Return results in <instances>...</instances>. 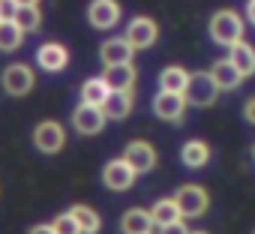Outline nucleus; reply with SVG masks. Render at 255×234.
I'll return each mask as SVG.
<instances>
[{
    "label": "nucleus",
    "instance_id": "f257e3e1",
    "mask_svg": "<svg viewBox=\"0 0 255 234\" xmlns=\"http://www.w3.org/2000/svg\"><path fill=\"white\" fill-rule=\"evenodd\" d=\"M243 18H240V12H234V9H219V12H213V18H210V39L216 42V45H225V48H231L234 42H240L243 39Z\"/></svg>",
    "mask_w": 255,
    "mask_h": 234
},
{
    "label": "nucleus",
    "instance_id": "f03ea898",
    "mask_svg": "<svg viewBox=\"0 0 255 234\" xmlns=\"http://www.w3.org/2000/svg\"><path fill=\"white\" fill-rule=\"evenodd\" d=\"M183 96H186L189 105H195V108H207V105L216 102V96H219V84L213 81L210 72H192V75H189V84H186V90H183Z\"/></svg>",
    "mask_w": 255,
    "mask_h": 234
},
{
    "label": "nucleus",
    "instance_id": "7ed1b4c3",
    "mask_svg": "<svg viewBox=\"0 0 255 234\" xmlns=\"http://www.w3.org/2000/svg\"><path fill=\"white\" fill-rule=\"evenodd\" d=\"M174 201L180 204L183 219H198V216H204L207 207H210V195H207L201 186H195V183L180 186V189L174 192Z\"/></svg>",
    "mask_w": 255,
    "mask_h": 234
},
{
    "label": "nucleus",
    "instance_id": "20e7f679",
    "mask_svg": "<svg viewBox=\"0 0 255 234\" xmlns=\"http://www.w3.org/2000/svg\"><path fill=\"white\" fill-rule=\"evenodd\" d=\"M33 144H36V150H42V153H60L63 147H66V129H63V123H57V120H42V123H36V129H33Z\"/></svg>",
    "mask_w": 255,
    "mask_h": 234
},
{
    "label": "nucleus",
    "instance_id": "39448f33",
    "mask_svg": "<svg viewBox=\"0 0 255 234\" xmlns=\"http://www.w3.org/2000/svg\"><path fill=\"white\" fill-rule=\"evenodd\" d=\"M105 108L102 105H90V102H81L75 111H72V129L81 132V135H96L102 132L105 126Z\"/></svg>",
    "mask_w": 255,
    "mask_h": 234
},
{
    "label": "nucleus",
    "instance_id": "423d86ee",
    "mask_svg": "<svg viewBox=\"0 0 255 234\" xmlns=\"http://www.w3.org/2000/svg\"><path fill=\"white\" fill-rule=\"evenodd\" d=\"M135 168L126 162L123 156L120 159H111L105 168H102V183H105V189H111V192H126V189H132V183H135Z\"/></svg>",
    "mask_w": 255,
    "mask_h": 234
},
{
    "label": "nucleus",
    "instance_id": "0eeeda50",
    "mask_svg": "<svg viewBox=\"0 0 255 234\" xmlns=\"http://www.w3.org/2000/svg\"><path fill=\"white\" fill-rule=\"evenodd\" d=\"M126 39L132 42L135 51H144V48L156 45V39H159V27H156L153 18L138 15V18H132L129 24H126Z\"/></svg>",
    "mask_w": 255,
    "mask_h": 234
},
{
    "label": "nucleus",
    "instance_id": "6e6552de",
    "mask_svg": "<svg viewBox=\"0 0 255 234\" xmlns=\"http://www.w3.org/2000/svg\"><path fill=\"white\" fill-rule=\"evenodd\" d=\"M0 84H3V90L9 96H27L33 90V69L24 66V63H12L3 69V75H0Z\"/></svg>",
    "mask_w": 255,
    "mask_h": 234
},
{
    "label": "nucleus",
    "instance_id": "1a4fd4ad",
    "mask_svg": "<svg viewBox=\"0 0 255 234\" xmlns=\"http://www.w3.org/2000/svg\"><path fill=\"white\" fill-rule=\"evenodd\" d=\"M186 105L189 102H186L183 93H168V90H159L156 99H153V111H156L159 120H165V123H180Z\"/></svg>",
    "mask_w": 255,
    "mask_h": 234
},
{
    "label": "nucleus",
    "instance_id": "9d476101",
    "mask_svg": "<svg viewBox=\"0 0 255 234\" xmlns=\"http://www.w3.org/2000/svg\"><path fill=\"white\" fill-rule=\"evenodd\" d=\"M120 15H123V9H120L117 0H93L87 6V21L96 30H111L120 21Z\"/></svg>",
    "mask_w": 255,
    "mask_h": 234
},
{
    "label": "nucleus",
    "instance_id": "9b49d317",
    "mask_svg": "<svg viewBox=\"0 0 255 234\" xmlns=\"http://www.w3.org/2000/svg\"><path fill=\"white\" fill-rule=\"evenodd\" d=\"M123 159L135 168V174H147V171L156 168V150H153L150 141H141V138L129 141V144L123 147Z\"/></svg>",
    "mask_w": 255,
    "mask_h": 234
},
{
    "label": "nucleus",
    "instance_id": "f8f14e48",
    "mask_svg": "<svg viewBox=\"0 0 255 234\" xmlns=\"http://www.w3.org/2000/svg\"><path fill=\"white\" fill-rule=\"evenodd\" d=\"M36 66L42 72H63L69 66V48L60 42H45L36 51Z\"/></svg>",
    "mask_w": 255,
    "mask_h": 234
},
{
    "label": "nucleus",
    "instance_id": "ddd939ff",
    "mask_svg": "<svg viewBox=\"0 0 255 234\" xmlns=\"http://www.w3.org/2000/svg\"><path fill=\"white\" fill-rule=\"evenodd\" d=\"M132 54H135V48H132V42L126 39V36H114V39H105V42L99 45V60H102V66L129 63Z\"/></svg>",
    "mask_w": 255,
    "mask_h": 234
},
{
    "label": "nucleus",
    "instance_id": "4468645a",
    "mask_svg": "<svg viewBox=\"0 0 255 234\" xmlns=\"http://www.w3.org/2000/svg\"><path fill=\"white\" fill-rule=\"evenodd\" d=\"M132 105H135L132 90H111L102 108H105V117H108V120H126V117L132 114Z\"/></svg>",
    "mask_w": 255,
    "mask_h": 234
},
{
    "label": "nucleus",
    "instance_id": "2eb2a0df",
    "mask_svg": "<svg viewBox=\"0 0 255 234\" xmlns=\"http://www.w3.org/2000/svg\"><path fill=\"white\" fill-rule=\"evenodd\" d=\"M102 78L108 81V87H111V90H132V84H135L138 72H135L132 60H129V63H111V66H105V69H102Z\"/></svg>",
    "mask_w": 255,
    "mask_h": 234
},
{
    "label": "nucleus",
    "instance_id": "dca6fc26",
    "mask_svg": "<svg viewBox=\"0 0 255 234\" xmlns=\"http://www.w3.org/2000/svg\"><path fill=\"white\" fill-rule=\"evenodd\" d=\"M210 75H213V81L219 84V90H237L240 81H243L240 69H237L228 57H225V60H216V63L210 66Z\"/></svg>",
    "mask_w": 255,
    "mask_h": 234
},
{
    "label": "nucleus",
    "instance_id": "f3484780",
    "mask_svg": "<svg viewBox=\"0 0 255 234\" xmlns=\"http://www.w3.org/2000/svg\"><path fill=\"white\" fill-rule=\"evenodd\" d=\"M153 228V216H150V210H138V207H132V210H126L123 216H120V231L123 234H147Z\"/></svg>",
    "mask_w": 255,
    "mask_h": 234
},
{
    "label": "nucleus",
    "instance_id": "a211bd4d",
    "mask_svg": "<svg viewBox=\"0 0 255 234\" xmlns=\"http://www.w3.org/2000/svg\"><path fill=\"white\" fill-rule=\"evenodd\" d=\"M228 60L240 69V75L246 78V75H255V48L249 45V42H234L231 48H228Z\"/></svg>",
    "mask_w": 255,
    "mask_h": 234
},
{
    "label": "nucleus",
    "instance_id": "6ab92c4d",
    "mask_svg": "<svg viewBox=\"0 0 255 234\" xmlns=\"http://www.w3.org/2000/svg\"><path fill=\"white\" fill-rule=\"evenodd\" d=\"M180 162H183L186 168H204V165L210 162V147H207L204 141L192 138V141H186V144L180 147Z\"/></svg>",
    "mask_w": 255,
    "mask_h": 234
},
{
    "label": "nucleus",
    "instance_id": "aec40b11",
    "mask_svg": "<svg viewBox=\"0 0 255 234\" xmlns=\"http://www.w3.org/2000/svg\"><path fill=\"white\" fill-rule=\"evenodd\" d=\"M108 93H111V87H108V81H105L102 75L87 78V81L81 84V102H90V105H105Z\"/></svg>",
    "mask_w": 255,
    "mask_h": 234
},
{
    "label": "nucleus",
    "instance_id": "412c9836",
    "mask_svg": "<svg viewBox=\"0 0 255 234\" xmlns=\"http://www.w3.org/2000/svg\"><path fill=\"white\" fill-rule=\"evenodd\" d=\"M189 75H192V72H186L183 66H168V69H162V75H159V87L168 90V93H183L186 84H189Z\"/></svg>",
    "mask_w": 255,
    "mask_h": 234
},
{
    "label": "nucleus",
    "instance_id": "4be33fe9",
    "mask_svg": "<svg viewBox=\"0 0 255 234\" xmlns=\"http://www.w3.org/2000/svg\"><path fill=\"white\" fill-rule=\"evenodd\" d=\"M150 216H153V222H156V225H168V222H177V219H183V213H180V204L174 201V195H171V198H159V201L150 207Z\"/></svg>",
    "mask_w": 255,
    "mask_h": 234
},
{
    "label": "nucleus",
    "instance_id": "5701e85b",
    "mask_svg": "<svg viewBox=\"0 0 255 234\" xmlns=\"http://www.w3.org/2000/svg\"><path fill=\"white\" fill-rule=\"evenodd\" d=\"M21 42H24V30L12 18L0 21V51H18Z\"/></svg>",
    "mask_w": 255,
    "mask_h": 234
},
{
    "label": "nucleus",
    "instance_id": "b1692460",
    "mask_svg": "<svg viewBox=\"0 0 255 234\" xmlns=\"http://www.w3.org/2000/svg\"><path fill=\"white\" fill-rule=\"evenodd\" d=\"M69 213L75 216V222L81 225V231H84V234H99L102 219H99V213H96L93 207H87V204H72V210H69Z\"/></svg>",
    "mask_w": 255,
    "mask_h": 234
},
{
    "label": "nucleus",
    "instance_id": "393cba45",
    "mask_svg": "<svg viewBox=\"0 0 255 234\" xmlns=\"http://www.w3.org/2000/svg\"><path fill=\"white\" fill-rule=\"evenodd\" d=\"M24 33H30V30H39V24H42V12H39V6H18V12H15V18H12Z\"/></svg>",
    "mask_w": 255,
    "mask_h": 234
},
{
    "label": "nucleus",
    "instance_id": "a878e982",
    "mask_svg": "<svg viewBox=\"0 0 255 234\" xmlns=\"http://www.w3.org/2000/svg\"><path fill=\"white\" fill-rule=\"evenodd\" d=\"M51 225H54V231H57V234H84V231H81V225L75 222V216H72V213H57Z\"/></svg>",
    "mask_w": 255,
    "mask_h": 234
},
{
    "label": "nucleus",
    "instance_id": "bb28decb",
    "mask_svg": "<svg viewBox=\"0 0 255 234\" xmlns=\"http://www.w3.org/2000/svg\"><path fill=\"white\" fill-rule=\"evenodd\" d=\"M159 234H189L186 222L177 219V222H168V225H159Z\"/></svg>",
    "mask_w": 255,
    "mask_h": 234
},
{
    "label": "nucleus",
    "instance_id": "cd10ccee",
    "mask_svg": "<svg viewBox=\"0 0 255 234\" xmlns=\"http://www.w3.org/2000/svg\"><path fill=\"white\" fill-rule=\"evenodd\" d=\"M0 12H3V18H15L18 3H15V0H0Z\"/></svg>",
    "mask_w": 255,
    "mask_h": 234
},
{
    "label": "nucleus",
    "instance_id": "c85d7f7f",
    "mask_svg": "<svg viewBox=\"0 0 255 234\" xmlns=\"http://www.w3.org/2000/svg\"><path fill=\"white\" fill-rule=\"evenodd\" d=\"M243 120L255 126V96H252V99H246V105H243Z\"/></svg>",
    "mask_w": 255,
    "mask_h": 234
},
{
    "label": "nucleus",
    "instance_id": "c756f323",
    "mask_svg": "<svg viewBox=\"0 0 255 234\" xmlns=\"http://www.w3.org/2000/svg\"><path fill=\"white\" fill-rule=\"evenodd\" d=\"M27 234H57V231H54V225L48 222V225H33Z\"/></svg>",
    "mask_w": 255,
    "mask_h": 234
},
{
    "label": "nucleus",
    "instance_id": "7c9ffc66",
    "mask_svg": "<svg viewBox=\"0 0 255 234\" xmlns=\"http://www.w3.org/2000/svg\"><path fill=\"white\" fill-rule=\"evenodd\" d=\"M246 21L255 27V0H246Z\"/></svg>",
    "mask_w": 255,
    "mask_h": 234
},
{
    "label": "nucleus",
    "instance_id": "2f4dec72",
    "mask_svg": "<svg viewBox=\"0 0 255 234\" xmlns=\"http://www.w3.org/2000/svg\"><path fill=\"white\" fill-rule=\"evenodd\" d=\"M18 6H39V0H15Z\"/></svg>",
    "mask_w": 255,
    "mask_h": 234
},
{
    "label": "nucleus",
    "instance_id": "473e14b6",
    "mask_svg": "<svg viewBox=\"0 0 255 234\" xmlns=\"http://www.w3.org/2000/svg\"><path fill=\"white\" fill-rule=\"evenodd\" d=\"M189 234H207V231H189Z\"/></svg>",
    "mask_w": 255,
    "mask_h": 234
},
{
    "label": "nucleus",
    "instance_id": "72a5a7b5",
    "mask_svg": "<svg viewBox=\"0 0 255 234\" xmlns=\"http://www.w3.org/2000/svg\"><path fill=\"white\" fill-rule=\"evenodd\" d=\"M0 21H3V12H0Z\"/></svg>",
    "mask_w": 255,
    "mask_h": 234
},
{
    "label": "nucleus",
    "instance_id": "f704fd0d",
    "mask_svg": "<svg viewBox=\"0 0 255 234\" xmlns=\"http://www.w3.org/2000/svg\"><path fill=\"white\" fill-rule=\"evenodd\" d=\"M252 156H255V147H252Z\"/></svg>",
    "mask_w": 255,
    "mask_h": 234
},
{
    "label": "nucleus",
    "instance_id": "c9c22d12",
    "mask_svg": "<svg viewBox=\"0 0 255 234\" xmlns=\"http://www.w3.org/2000/svg\"><path fill=\"white\" fill-rule=\"evenodd\" d=\"M147 234H150V231H147Z\"/></svg>",
    "mask_w": 255,
    "mask_h": 234
},
{
    "label": "nucleus",
    "instance_id": "e433bc0d",
    "mask_svg": "<svg viewBox=\"0 0 255 234\" xmlns=\"http://www.w3.org/2000/svg\"><path fill=\"white\" fill-rule=\"evenodd\" d=\"M252 234H255V231H252Z\"/></svg>",
    "mask_w": 255,
    "mask_h": 234
}]
</instances>
